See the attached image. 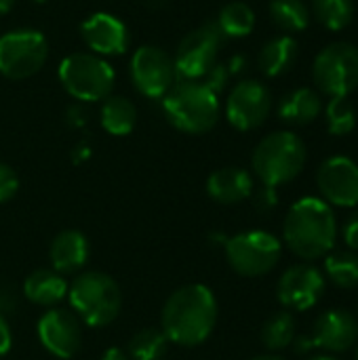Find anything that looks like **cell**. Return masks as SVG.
<instances>
[{
    "label": "cell",
    "instance_id": "cell-1",
    "mask_svg": "<svg viewBox=\"0 0 358 360\" xmlns=\"http://www.w3.org/2000/svg\"><path fill=\"white\" fill-rule=\"evenodd\" d=\"M217 325V300L205 285H186L171 293L167 300L160 327L171 344L200 346L205 344Z\"/></svg>",
    "mask_w": 358,
    "mask_h": 360
},
{
    "label": "cell",
    "instance_id": "cell-2",
    "mask_svg": "<svg viewBox=\"0 0 358 360\" xmlns=\"http://www.w3.org/2000/svg\"><path fill=\"white\" fill-rule=\"evenodd\" d=\"M283 240L293 255L306 262L329 255L338 240V219L331 205L317 196L293 202L285 217Z\"/></svg>",
    "mask_w": 358,
    "mask_h": 360
},
{
    "label": "cell",
    "instance_id": "cell-3",
    "mask_svg": "<svg viewBox=\"0 0 358 360\" xmlns=\"http://www.w3.org/2000/svg\"><path fill=\"white\" fill-rule=\"evenodd\" d=\"M167 120L190 135L211 131L219 120L217 93L198 80H184L162 97Z\"/></svg>",
    "mask_w": 358,
    "mask_h": 360
},
{
    "label": "cell",
    "instance_id": "cell-4",
    "mask_svg": "<svg viewBox=\"0 0 358 360\" xmlns=\"http://www.w3.org/2000/svg\"><path fill=\"white\" fill-rule=\"evenodd\" d=\"M306 158L308 152L302 137L291 131H274L257 143L251 165L262 186L279 188L304 171Z\"/></svg>",
    "mask_w": 358,
    "mask_h": 360
},
{
    "label": "cell",
    "instance_id": "cell-5",
    "mask_svg": "<svg viewBox=\"0 0 358 360\" xmlns=\"http://www.w3.org/2000/svg\"><path fill=\"white\" fill-rule=\"evenodd\" d=\"M74 314L87 327L112 325L122 308V295L116 281L103 272H80L68 289Z\"/></svg>",
    "mask_w": 358,
    "mask_h": 360
},
{
    "label": "cell",
    "instance_id": "cell-6",
    "mask_svg": "<svg viewBox=\"0 0 358 360\" xmlns=\"http://www.w3.org/2000/svg\"><path fill=\"white\" fill-rule=\"evenodd\" d=\"M61 86L78 101H99L112 93L114 70L93 53H74L59 63Z\"/></svg>",
    "mask_w": 358,
    "mask_h": 360
},
{
    "label": "cell",
    "instance_id": "cell-7",
    "mask_svg": "<svg viewBox=\"0 0 358 360\" xmlns=\"http://www.w3.org/2000/svg\"><path fill=\"white\" fill-rule=\"evenodd\" d=\"M224 251L230 268L236 274L245 278H257L272 272L279 266L283 255V245L270 232L249 230L228 238Z\"/></svg>",
    "mask_w": 358,
    "mask_h": 360
},
{
    "label": "cell",
    "instance_id": "cell-8",
    "mask_svg": "<svg viewBox=\"0 0 358 360\" xmlns=\"http://www.w3.org/2000/svg\"><path fill=\"white\" fill-rule=\"evenodd\" d=\"M312 76L329 97H348L358 86V49L350 42H331L314 59Z\"/></svg>",
    "mask_w": 358,
    "mask_h": 360
},
{
    "label": "cell",
    "instance_id": "cell-9",
    "mask_svg": "<svg viewBox=\"0 0 358 360\" xmlns=\"http://www.w3.org/2000/svg\"><path fill=\"white\" fill-rule=\"evenodd\" d=\"M49 57V42L42 32L21 27L0 38V74L11 80L34 76Z\"/></svg>",
    "mask_w": 358,
    "mask_h": 360
},
{
    "label": "cell",
    "instance_id": "cell-10",
    "mask_svg": "<svg viewBox=\"0 0 358 360\" xmlns=\"http://www.w3.org/2000/svg\"><path fill=\"white\" fill-rule=\"evenodd\" d=\"M224 34L217 23H205L190 32L177 46L175 72L181 80H203L207 72L217 63V53L224 42Z\"/></svg>",
    "mask_w": 358,
    "mask_h": 360
},
{
    "label": "cell",
    "instance_id": "cell-11",
    "mask_svg": "<svg viewBox=\"0 0 358 360\" xmlns=\"http://www.w3.org/2000/svg\"><path fill=\"white\" fill-rule=\"evenodd\" d=\"M131 78L141 95L150 99H162L177 80L173 57L160 46L143 44L133 53Z\"/></svg>",
    "mask_w": 358,
    "mask_h": 360
},
{
    "label": "cell",
    "instance_id": "cell-12",
    "mask_svg": "<svg viewBox=\"0 0 358 360\" xmlns=\"http://www.w3.org/2000/svg\"><path fill=\"white\" fill-rule=\"evenodd\" d=\"M327 289L325 274L312 264H295L281 276L276 285V297L283 308L293 312H306L319 304Z\"/></svg>",
    "mask_w": 358,
    "mask_h": 360
},
{
    "label": "cell",
    "instance_id": "cell-13",
    "mask_svg": "<svg viewBox=\"0 0 358 360\" xmlns=\"http://www.w3.org/2000/svg\"><path fill=\"white\" fill-rule=\"evenodd\" d=\"M270 110H272V95L268 86L257 80L238 82L226 101L228 122L238 131H253L262 127L270 116Z\"/></svg>",
    "mask_w": 358,
    "mask_h": 360
},
{
    "label": "cell",
    "instance_id": "cell-14",
    "mask_svg": "<svg viewBox=\"0 0 358 360\" xmlns=\"http://www.w3.org/2000/svg\"><path fill=\"white\" fill-rule=\"evenodd\" d=\"M317 186L331 207H358V165L348 156H331L317 171Z\"/></svg>",
    "mask_w": 358,
    "mask_h": 360
},
{
    "label": "cell",
    "instance_id": "cell-15",
    "mask_svg": "<svg viewBox=\"0 0 358 360\" xmlns=\"http://www.w3.org/2000/svg\"><path fill=\"white\" fill-rule=\"evenodd\" d=\"M38 340L42 348L55 359H74L82 346V329L78 319L61 308L46 310L36 325Z\"/></svg>",
    "mask_w": 358,
    "mask_h": 360
},
{
    "label": "cell",
    "instance_id": "cell-16",
    "mask_svg": "<svg viewBox=\"0 0 358 360\" xmlns=\"http://www.w3.org/2000/svg\"><path fill=\"white\" fill-rule=\"evenodd\" d=\"M310 335L317 348L329 354H342L358 344V321L344 308H331L317 319Z\"/></svg>",
    "mask_w": 358,
    "mask_h": 360
},
{
    "label": "cell",
    "instance_id": "cell-17",
    "mask_svg": "<svg viewBox=\"0 0 358 360\" xmlns=\"http://www.w3.org/2000/svg\"><path fill=\"white\" fill-rule=\"evenodd\" d=\"M80 34L87 46L97 55H120L131 42L127 25L110 13L91 15L80 25Z\"/></svg>",
    "mask_w": 358,
    "mask_h": 360
},
{
    "label": "cell",
    "instance_id": "cell-18",
    "mask_svg": "<svg viewBox=\"0 0 358 360\" xmlns=\"http://www.w3.org/2000/svg\"><path fill=\"white\" fill-rule=\"evenodd\" d=\"M91 255V247L89 240L82 232L78 230H63L59 232L49 249V257L53 264V270L59 272L61 276H70V274H78Z\"/></svg>",
    "mask_w": 358,
    "mask_h": 360
},
{
    "label": "cell",
    "instance_id": "cell-19",
    "mask_svg": "<svg viewBox=\"0 0 358 360\" xmlns=\"http://www.w3.org/2000/svg\"><path fill=\"white\" fill-rule=\"evenodd\" d=\"M207 194L219 205H238L253 194V177L238 167H224L209 175Z\"/></svg>",
    "mask_w": 358,
    "mask_h": 360
},
{
    "label": "cell",
    "instance_id": "cell-20",
    "mask_svg": "<svg viewBox=\"0 0 358 360\" xmlns=\"http://www.w3.org/2000/svg\"><path fill=\"white\" fill-rule=\"evenodd\" d=\"M68 281L55 270H36L23 281V295L27 302L40 308H55L68 297Z\"/></svg>",
    "mask_w": 358,
    "mask_h": 360
},
{
    "label": "cell",
    "instance_id": "cell-21",
    "mask_svg": "<svg viewBox=\"0 0 358 360\" xmlns=\"http://www.w3.org/2000/svg\"><path fill=\"white\" fill-rule=\"evenodd\" d=\"M323 112V101L317 91L302 86L287 93L279 103V118L289 124H310Z\"/></svg>",
    "mask_w": 358,
    "mask_h": 360
},
{
    "label": "cell",
    "instance_id": "cell-22",
    "mask_svg": "<svg viewBox=\"0 0 358 360\" xmlns=\"http://www.w3.org/2000/svg\"><path fill=\"white\" fill-rule=\"evenodd\" d=\"M295 59H298L295 38L276 36L262 46L260 57H257V65L266 76L276 78V76H283L285 72H289L291 65L295 63Z\"/></svg>",
    "mask_w": 358,
    "mask_h": 360
},
{
    "label": "cell",
    "instance_id": "cell-23",
    "mask_svg": "<svg viewBox=\"0 0 358 360\" xmlns=\"http://www.w3.org/2000/svg\"><path fill=\"white\" fill-rule=\"evenodd\" d=\"M135 124L137 108L133 101L120 95H108L101 105V127L114 137H124L135 129Z\"/></svg>",
    "mask_w": 358,
    "mask_h": 360
},
{
    "label": "cell",
    "instance_id": "cell-24",
    "mask_svg": "<svg viewBox=\"0 0 358 360\" xmlns=\"http://www.w3.org/2000/svg\"><path fill=\"white\" fill-rule=\"evenodd\" d=\"M323 274L338 289H357L358 287V253L357 251H338L323 257Z\"/></svg>",
    "mask_w": 358,
    "mask_h": 360
},
{
    "label": "cell",
    "instance_id": "cell-25",
    "mask_svg": "<svg viewBox=\"0 0 358 360\" xmlns=\"http://www.w3.org/2000/svg\"><path fill=\"white\" fill-rule=\"evenodd\" d=\"M169 340L162 329H141L137 331L127 346V354L131 360H162L169 352Z\"/></svg>",
    "mask_w": 358,
    "mask_h": 360
},
{
    "label": "cell",
    "instance_id": "cell-26",
    "mask_svg": "<svg viewBox=\"0 0 358 360\" xmlns=\"http://www.w3.org/2000/svg\"><path fill=\"white\" fill-rule=\"evenodd\" d=\"M215 23L219 25L224 36L243 38V36H249L253 32V27H255V13H253V8L247 2L234 0V2H228L222 8L219 19Z\"/></svg>",
    "mask_w": 358,
    "mask_h": 360
},
{
    "label": "cell",
    "instance_id": "cell-27",
    "mask_svg": "<svg viewBox=\"0 0 358 360\" xmlns=\"http://www.w3.org/2000/svg\"><path fill=\"white\" fill-rule=\"evenodd\" d=\"M295 319L289 310H281L274 316H270L262 327V344L270 352H281L291 346L295 340Z\"/></svg>",
    "mask_w": 358,
    "mask_h": 360
},
{
    "label": "cell",
    "instance_id": "cell-28",
    "mask_svg": "<svg viewBox=\"0 0 358 360\" xmlns=\"http://www.w3.org/2000/svg\"><path fill=\"white\" fill-rule=\"evenodd\" d=\"M270 17L285 32H304L310 25V8L302 0H272Z\"/></svg>",
    "mask_w": 358,
    "mask_h": 360
},
{
    "label": "cell",
    "instance_id": "cell-29",
    "mask_svg": "<svg viewBox=\"0 0 358 360\" xmlns=\"http://www.w3.org/2000/svg\"><path fill=\"white\" fill-rule=\"evenodd\" d=\"M312 13L323 27L342 32L352 23L354 4L352 0H312Z\"/></svg>",
    "mask_w": 358,
    "mask_h": 360
},
{
    "label": "cell",
    "instance_id": "cell-30",
    "mask_svg": "<svg viewBox=\"0 0 358 360\" xmlns=\"http://www.w3.org/2000/svg\"><path fill=\"white\" fill-rule=\"evenodd\" d=\"M325 122L327 131L335 137L350 135L357 129V110L348 101V97H331L325 105Z\"/></svg>",
    "mask_w": 358,
    "mask_h": 360
},
{
    "label": "cell",
    "instance_id": "cell-31",
    "mask_svg": "<svg viewBox=\"0 0 358 360\" xmlns=\"http://www.w3.org/2000/svg\"><path fill=\"white\" fill-rule=\"evenodd\" d=\"M17 190H19V177H17V173L8 165L0 162V202L11 200L17 194Z\"/></svg>",
    "mask_w": 358,
    "mask_h": 360
},
{
    "label": "cell",
    "instance_id": "cell-32",
    "mask_svg": "<svg viewBox=\"0 0 358 360\" xmlns=\"http://www.w3.org/2000/svg\"><path fill=\"white\" fill-rule=\"evenodd\" d=\"M253 196V202H255V209L260 213H270L276 209L279 205V194H276V188H270V186H262Z\"/></svg>",
    "mask_w": 358,
    "mask_h": 360
},
{
    "label": "cell",
    "instance_id": "cell-33",
    "mask_svg": "<svg viewBox=\"0 0 358 360\" xmlns=\"http://www.w3.org/2000/svg\"><path fill=\"white\" fill-rule=\"evenodd\" d=\"M342 238L350 251H358V207L342 224Z\"/></svg>",
    "mask_w": 358,
    "mask_h": 360
},
{
    "label": "cell",
    "instance_id": "cell-34",
    "mask_svg": "<svg viewBox=\"0 0 358 360\" xmlns=\"http://www.w3.org/2000/svg\"><path fill=\"white\" fill-rule=\"evenodd\" d=\"M291 348H293V352H295V354L306 356V354H310L317 346H314L312 335H295V340L291 342Z\"/></svg>",
    "mask_w": 358,
    "mask_h": 360
},
{
    "label": "cell",
    "instance_id": "cell-35",
    "mask_svg": "<svg viewBox=\"0 0 358 360\" xmlns=\"http://www.w3.org/2000/svg\"><path fill=\"white\" fill-rule=\"evenodd\" d=\"M11 344H13V333H11V327H8L4 314L0 312V359L11 350Z\"/></svg>",
    "mask_w": 358,
    "mask_h": 360
},
{
    "label": "cell",
    "instance_id": "cell-36",
    "mask_svg": "<svg viewBox=\"0 0 358 360\" xmlns=\"http://www.w3.org/2000/svg\"><path fill=\"white\" fill-rule=\"evenodd\" d=\"M101 360H131L129 359V354H127V350H122V348H116V346H112V348H108L103 354H101Z\"/></svg>",
    "mask_w": 358,
    "mask_h": 360
},
{
    "label": "cell",
    "instance_id": "cell-37",
    "mask_svg": "<svg viewBox=\"0 0 358 360\" xmlns=\"http://www.w3.org/2000/svg\"><path fill=\"white\" fill-rule=\"evenodd\" d=\"M68 116H70V122H72V124H76V127L84 124L82 112H80L78 108H70V110H68Z\"/></svg>",
    "mask_w": 358,
    "mask_h": 360
},
{
    "label": "cell",
    "instance_id": "cell-38",
    "mask_svg": "<svg viewBox=\"0 0 358 360\" xmlns=\"http://www.w3.org/2000/svg\"><path fill=\"white\" fill-rule=\"evenodd\" d=\"M89 148L87 146H80V148H76V152H74V158L76 160H84V158H89Z\"/></svg>",
    "mask_w": 358,
    "mask_h": 360
},
{
    "label": "cell",
    "instance_id": "cell-39",
    "mask_svg": "<svg viewBox=\"0 0 358 360\" xmlns=\"http://www.w3.org/2000/svg\"><path fill=\"white\" fill-rule=\"evenodd\" d=\"M15 0H0V15H6L13 8Z\"/></svg>",
    "mask_w": 358,
    "mask_h": 360
},
{
    "label": "cell",
    "instance_id": "cell-40",
    "mask_svg": "<svg viewBox=\"0 0 358 360\" xmlns=\"http://www.w3.org/2000/svg\"><path fill=\"white\" fill-rule=\"evenodd\" d=\"M251 360H287V359L276 356V354H264V356H255V359H251Z\"/></svg>",
    "mask_w": 358,
    "mask_h": 360
},
{
    "label": "cell",
    "instance_id": "cell-41",
    "mask_svg": "<svg viewBox=\"0 0 358 360\" xmlns=\"http://www.w3.org/2000/svg\"><path fill=\"white\" fill-rule=\"evenodd\" d=\"M308 360H338L335 356H331V354H319V356H310Z\"/></svg>",
    "mask_w": 358,
    "mask_h": 360
},
{
    "label": "cell",
    "instance_id": "cell-42",
    "mask_svg": "<svg viewBox=\"0 0 358 360\" xmlns=\"http://www.w3.org/2000/svg\"><path fill=\"white\" fill-rule=\"evenodd\" d=\"M34 2H46V0H34Z\"/></svg>",
    "mask_w": 358,
    "mask_h": 360
},
{
    "label": "cell",
    "instance_id": "cell-43",
    "mask_svg": "<svg viewBox=\"0 0 358 360\" xmlns=\"http://www.w3.org/2000/svg\"><path fill=\"white\" fill-rule=\"evenodd\" d=\"M357 360H358V348H357Z\"/></svg>",
    "mask_w": 358,
    "mask_h": 360
}]
</instances>
